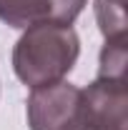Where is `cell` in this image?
Wrapping results in <instances>:
<instances>
[{
    "label": "cell",
    "mask_w": 128,
    "mask_h": 130,
    "mask_svg": "<svg viewBox=\"0 0 128 130\" xmlns=\"http://www.w3.org/2000/svg\"><path fill=\"white\" fill-rule=\"evenodd\" d=\"M88 103L85 130H128V85L126 80L96 78L83 88Z\"/></svg>",
    "instance_id": "3"
},
{
    "label": "cell",
    "mask_w": 128,
    "mask_h": 130,
    "mask_svg": "<svg viewBox=\"0 0 128 130\" xmlns=\"http://www.w3.org/2000/svg\"><path fill=\"white\" fill-rule=\"evenodd\" d=\"M88 0H48V23H60V25H73V20L83 13Z\"/></svg>",
    "instance_id": "7"
},
{
    "label": "cell",
    "mask_w": 128,
    "mask_h": 130,
    "mask_svg": "<svg viewBox=\"0 0 128 130\" xmlns=\"http://www.w3.org/2000/svg\"><path fill=\"white\" fill-rule=\"evenodd\" d=\"M48 13V0H0V20L10 28H28L43 23Z\"/></svg>",
    "instance_id": "4"
},
{
    "label": "cell",
    "mask_w": 128,
    "mask_h": 130,
    "mask_svg": "<svg viewBox=\"0 0 128 130\" xmlns=\"http://www.w3.org/2000/svg\"><path fill=\"white\" fill-rule=\"evenodd\" d=\"M80 55V40L70 25L35 23L28 25L13 48V70L28 88H43L63 80Z\"/></svg>",
    "instance_id": "1"
},
{
    "label": "cell",
    "mask_w": 128,
    "mask_h": 130,
    "mask_svg": "<svg viewBox=\"0 0 128 130\" xmlns=\"http://www.w3.org/2000/svg\"><path fill=\"white\" fill-rule=\"evenodd\" d=\"M28 125L30 130H85L88 103L83 88L65 80L33 88L28 98Z\"/></svg>",
    "instance_id": "2"
},
{
    "label": "cell",
    "mask_w": 128,
    "mask_h": 130,
    "mask_svg": "<svg viewBox=\"0 0 128 130\" xmlns=\"http://www.w3.org/2000/svg\"><path fill=\"white\" fill-rule=\"evenodd\" d=\"M126 65H128V35L106 38V45L100 50V63H98V78L126 80Z\"/></svg>",
    "instance_id": "5"
},
{
    "label": "cell",
    "mask_w": 128,
    "mask_h": 130,
    "mask_svg": "<svg viewBox=\"0 0 128 130\" xmlns=\"http://www.w3.org/2000/svg\"><path fill=\"white\" fill-rule=\"evenodd\" d=\"M96 20L103 38L126 35V0H96Z\"/></svg>",
    "instance_id": "6"
}]
</instances>
